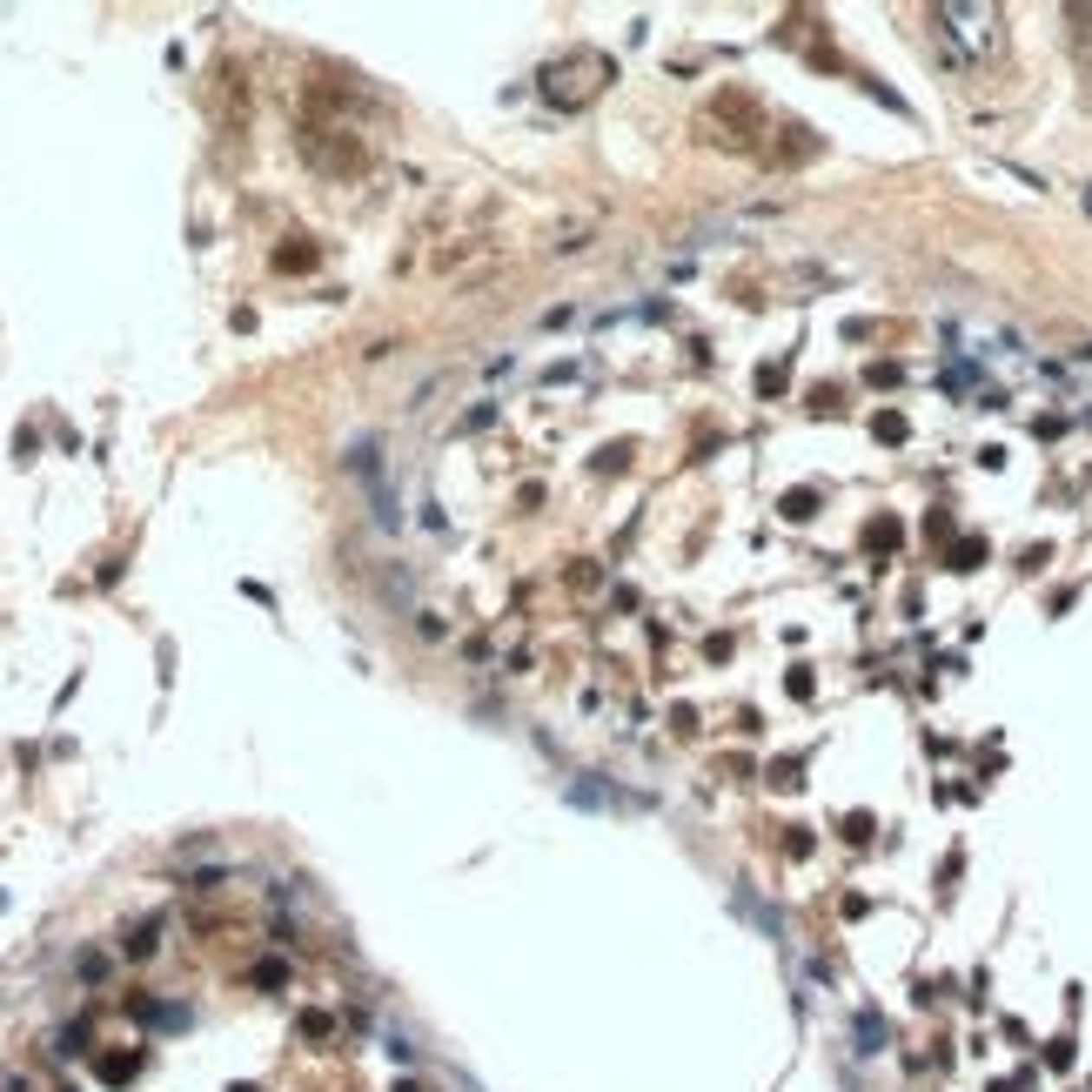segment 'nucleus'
Returning <instances> with one entry per match:
<instances>
[{
    "mask_svg": "<svg viewBox=\"0 0 1092 1092\" xmlns=\"http://www.w3.org/2000/svg\"><path fill=\"white\" fill-rule=\"evenodd\" d=\"M570 798H577V804H590V811H636V804H643V798L610 791V785H597V778H570Z\"/></svg>",
    "mask_w": 1092,
    "mask_h": 1092,
    "instance_id": "obj_1",
    "label": "nucleus"
},
{
    "mask_svg": "<svg viewBox=\"0 0 1092 1092\" xmlns=\"http://www.w3.org/2000/svg\"><path fill=\"white\" fill-rule=\"evenodd\" d=\"M939 21L952 27L959 41H972V48H992V34H985V27H992V7H945Z\"/></svg>",
    "mask_w": 1092,
    "mask_h": 1092,
    "instance_id": "obj_2",
    "label": "nucleus"
}]
</instances>
